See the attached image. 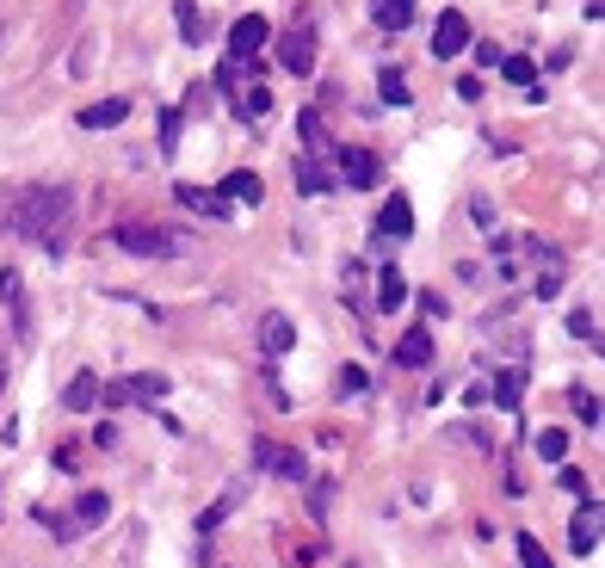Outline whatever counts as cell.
<instances>
[{"mask_svg":"<svg viewBox=\"0 0 605 568\" xmlns=\"http://www.w3.org/2000/svg\"><path fill=\"white\" fill-rule=\"evenodd\" d=\"M62 217H68V186H25L13 204H7V229L13 235H25V241H56V229H62Z\"/></svg>","mask_w":605,"mask_h":568,"instance_id":"obj_1","label":"cell"},{"mask_svg":"<svg viewBox=\"0 0 605 568\" xmlns=\"http://www.w3.org/2000/svg\"><path fill=\"white\" fill-rule=\"evenodd\" d=\"M112 241L124 247V254H136V260H173V254H186V241L167 235V229H155V223H118Z\"/></svg>","mask_w":605,"mask_h":568,"instance_id":"obj_2","label":"cell"},{"mask_svg":"<svg viewBox=\"0 0 605 568\" xmlns=\"http://www.w3.org/2000/svg\"><path fill=\"white\" fill-rule=\"evenodd\" d=\"M334 167H340V180H346L352 192H371V186L383 180V161H377L371 149H359V142H352V149H340Z\"/></svg>","mask_w":605,"mask_h":568,"instance_id":"obj_3","label":"cell"},{"mask_svg":"<svg viewBox=\"0 0 605 568\" xmlns=\"http://www.w3.org/2000/svg\"><path fill=\"white\" fill-rule=\"evenodd\" d=\"M254 464H260L266 476H278V482H303V476H309L303 451H284V445H272V439H254Z\"/></svg>","mask_w":605,"mask_h":568,"instance_id":"obj_4","label":"cell"},{"mask_svg":"<svg viewBox=\"0 0 605 568\" xmlns=\"http://www.w3.org/2000/svg\"><path fill=\"white\" fill-rule=\"evenodd\" d=\"M266 38H272V25H266L260 13L235 19V25H229V62H254V56L266 50Z\"/></svg>","mask_w":605,"mask_h":568,"instance_id":"obj_5","label":"cell"},{"mask_svg":"<svg viewBox=\"0 0 605 568\" xmlns=\"http://www.w3.org/2000/svg\"><path fill=\"white\" fill-rule=\"evenodd\" d=\"M278 62L291 68V75H309V68H315V31H309V19H297L291 31H284V44H278Z\"/></svg>","mask_w":605,"mask_h":568,"instance_id":"obj_6","label":"cell"},{"mask_svg":"<svg viewBox=\"0 0 605 568\" xmlns=\"http://www.w3.org/2000/svg\"><path fill=\"white\" fill-rule=\"evenodd\" d=\"M476 44V31H470V19L464 13H439V25H433V56L445 62V56H457V50H470Z\"/></svg>","mask_w":605,"mask_h":568,"instance_id":"obj_7","label":"cell"},{"mask_svg":"<svg viewBox=\"0 0 605 568\" xmlns=\"http://www.w3.org/2000/svg\"><path fill=\"white\" fill-rule=\"evenodd\" d=\"M377 235H383V241H408V235H414V204H408L402 192L377 210Z\"/></svg>","mask_w":605,"mask_h":568,"instance_id":"obj_8","label":"cell"},{"mask_svg":"<svg viewBox=\"0 0 605 568\" xmlns=\"http://www.w3.org/2000/svg\"><path fill=\"white\" fill-rule=\"evenodd\" d=\"M297 346V322H291V315H260V352H266V359H278V352H291Z\"/></svg>","mask_w":605,"mask_h":568,"instance_id":"obj_9","label":"cell"},{"mask_svg":"<svg viewBox=\"0 0 605 568\" xmlns=\"http://www.w3.org/2000/svg\"><path fill=\"white\" fill-rule=\"evenodd\" d=\"M223 198H229V204H247V210H254V204L266 198V186H260V173H254V167H235L229 180H223Z\"/></svg>","mask_w":605,"mask_h":568,"instance_id":"obj_10","label":"cell"},{"mask_svg":"<svg viewBox=\"0 0 605 568\" xmlns=\"http://www.w3.org/2000/svg\"><path fill=\"white\" fill-rule=\"evenodd\" d=\"M396 365H408V371L433 365V334H426V328H408V334L396 340Z\"/></svg>","mask_w":605,"mask_h":568,"instance_id":"obj_11","label":"cell"},{"mask_svg":"<svg viewBox=\"0 0 605 568\" xmlns=\"http://www.w3.org/2000/svg\"><path fill=\"white\" fill-rule=\"evenodd\" d=\"M62 408H68V414H87V408H99V371H75V383L62 389Z\"/></svg>","mask_w":605,"mask_h":568,"instance_id":"obj_12","label":"cell"},{"mask_svg":"<svg viewBox=\"0 0 605 568\" xmlns=\"http://www.w3.org/2000/svg\"><path fill=\"white\" fill-rule=\"evenodd\" d=\"M124 118H130V99H99V105H87V112H81V130H112Z\"/></svg>","mask_w":605,"mask_h":568,"instance_id":"obj_13","label":"cell"},{"mask_svg":"<svg viewBox=\"0 0 605 568\" xmlns=\"http://www.w3.org/2000/svg\"><path fill=\"white\" fill-rule=\"evenodd\" d=\"M568 544H575L581 556H587V550L599 544V501H587V507L575 513V525H568Z\"/></svg>","mask_w":605,"mask_h":568,"instance_id":"obj_14","label":"cell"},{"mask_svg":"<svg viewBox=\"0 0 605 568\" xmlns=\"http://www.w3.org/2000/svg\"><path fill=\"white\" fill-rule=\"evenodd\" d=\"M124 389H130V402H161L167 389H173V377H161V371H136V377H124Z\"/></svg>","mask_w":605,"mask_h":568,"instance_id":"obj_15","label":"cell"},{"mask_svg":"<svg viewBox=\"0 0 605 568\" xmlns=\"http://www.w3.org/2000/svg\"><path fill=\"white\" fill-rule=\"evenodd\" d=\"M402 303H408V278L396 266H383L377 272V309H402Z\"/></svg>","mask_w":605,"mask_h":568,"instance_id":"obj_16","label":"cell"},{"mask_svg":"<svg viewBox=\"0 0 605 568\" xmlns=\"http://www.w3.org/2000/svg\"><path fill=\"white\" fill-rule=\"evenodd\" d=\"M371 19H377L383 31H402V25L414 19V0H371Z\"/></svg>","mask_w":605,"mask_h":568,"instance_id":"obj_17","label":"cell"},{"mask_svg":"<svg viewBox=\"0 0 605 568\" xmlns=\"http://www.w3.org/2000/svg\"><path fill=\"white\" fill-rule=\"evenodd\" d=\"M105 513H112V501H105V488H87L81 501H75V513H68V519H75V525H99Z\"/></svg>","mask_w":605,"mask_h":568,"instance_id":"obj_18","label":"cell"},{"mask_svg":"<svg viewBox=\"0 0 605 568\" xmlns=\"http://www.w3.org/2000/svg\"><path fill=\"white\" fill-rule=\"evenodd\" d=\"M173 19H180V38L186 44H204L210 31H204V13H198V0H180V7H173Z\"/></svg>","mask_w":605,"mask_h":568,"instance_id":"obj_19","label":"cell"},{"mask_svg":"<svg viewBox=\"0 0 605 568\" xmlns=\"http://www.w3.org/2000/svg\"><path fill=\"white\" fill-rule=\"evenodd\" d=\"M180 204H192V210H210V217H229V198H223V192H198V186H180Z\"/></svg>","mask_w":605,"mask_h":568,"instance_id":"obj_20","label":"cell"},{"mask_svg":"<svg viewBox=\"0 0 605 568\" xmlns=\"http://www.w3.org/2000/svg\"><path fill=\"white\" fill-rule=\"evenodd\" d=\"M235 112H241V118H266V112H272V93H266V87H241V93H235Z\"/></svg>","mask_w":605,"mask_h":568,"instance_id":"obj_21","label":"cell"},{"mask_svg":"<svg viewBox=\"0 0 605 568\" xmlns=\"http://www.w3.org/2000/svg\"><path fill=\"white\" fill-rule=\"evenodd\" d=\"M235 501H241V488H229V494H223V501H210V507L198 513V531H217V525H223V519L235 513Z\"/></svg>","mask_w":605,"mask_h":568,"instance_id":"obj_22","label":"cell"},{"mask_svg":"<svg viewBox=\"0 0 605 568\" xmlns=\"http://www.w3.org/2000/svg\"><path fill=\"white\" fill-rule=\"evenodd\" d=\"M519 396H525V371H501V383H494V402H501V408H519Z\"/></svg>","mask_w":605,"mask_h":568,"instance_id":"obj_23","label":"cell"},{"mask_svg":"<svg viewBox=\"0 0 605 568\" xmlns=\"http://www.w3.org/2000/svg\"><path fill=\"white\" fill-rule=\"evenodd\" d=\"M538 457H550V464L568 457V433H562V426H544V433H538Z\"/></svg>","mask_w":605,"mask_h":568,"instance_id":"obj_24","label":"cell"},{"mask_svg":"<svg viewBox=\"0 0 605 568\" xmlns=\"http://www.w3.org/2000/svg\"><path fill=\"white\" fill-rule=\"evenodd\" d=\"M297 192H309V198H322V192H328V173L315 167V161H297Z\"/></svg>","mask_w":605,"mask_h":568,"instance_id":"obj_25","label":"cell"},{"mask_svg":"<svg viewBox=\"0 0 605 568\" xmlns=\"http://www.w3.org/2000/svg\"><path fill=\"white\" fill-rule=\"evenodd\" d=\"M501 75L519 81V87H531V81H538V68H531V56H501Z\"/></svg>","mask_w":605,"mask_h":568,"instance_id":"obj_26","label":"cell"},{"mask_svg":"<svg viewBox=\"0 0 605 568\" xmlns=\"http://www.w3.org/2000/svg\"><path fill=\"white\" fill-rule=\"evenodd\" d=\"M519 562H525V568H556V562H550V550H544L538 538H531V531L519 538Z\"/></svg>","mask_w":605,"mask_h":568,"instance_id":"obj_27","label":"cell"},{"mask_svg":"<svg viewBox=\"0 0 605 568\" xmlns=\"http://www.w3.org/2000/svg\"><path fill=\"white\" fill-rule=\"evenodd\" d=\"M377 81H383V99H389V105H408V81H402V68H383Z\"/></svg>","mask_w":605,"mask_h":568,"instance_id":"obj_28","label":"cell"},{"mask_svg":"<svg viewBox=\"0 0 605 568\" xmlns=\"http://www.w3.org/2000/svg\"><path fill=\"white\" fill-rule=\"evenodd\" d=\"M568 334H575V340H593V346H599V322H593V309H575V315H568Z\"/></svg>","mask_w":605,"mask_h":568,"instance_id":"obj_29","label":"cell"},{"mask_svg":"<svg viewBox=\"0 0 605 568\" xmlns=\"http://www.w3.org/2000/svg\"><path fill=\"white\" fill-rule=\"evenodd\" d=\"M297 130H303L309 149H322V142H328V130H322V118H315V112H303V118H297Z\"/></svg>","mask_w":605,"mask_h":568,"instance_id":"obj_30","label":"cell"},{"mask_svg":"<svg viewBox=\"0 0 605 568\" xmlns=\"http://www.w3.org/2000/svg\"><path fill=\"white\" fill-rule=\"evenodd\" d=\"M161 149H180V112H161Z\"/></svg>","mask_w":605,"mask_h":568,"instance_id":"obj_31","label":"cell"},{"mask_svg":"<svg viewBox=\"0 0 605 568\" xmlns=\"http://www.w3.org/2000/svg\"><path fill=\"white\" fill-rule=\"evenodd\" d=\"M575 414H581L587 426H599V414H605V408H599V396H587V389H575Z\"/></svg>","mask_w":605,"mask_h":568,"instance_id":"obj_32","label":"cell"},{"mask_svg":"<svg viewBox=\"0 0 605 568\" xmlns=\"http://www.w3.org/2000/svg\"><path fill=\"white\" fill-rule=\"evenodd\" d=\"M334 389H340V396H359V389H365V371H359V365H346V371H340V383H334Z\"/></svg>","mask_w":605,"mask_h":568,"instance_id":"obj_33","label":"cell"},{"mask_svg":"<svg viewBox=\"0 0 605 568\" xmlns=\"http://www.w3.org/2000/svg\"><path fill=\"white\" fill-rule=\"evenodd\" d=\"M328 501H334V482H315V494H309V507H315V519L328 513Z\"/></svg>","mask_w":605,"mask_h":568,"instance_id":"obj_34","label":"cell"},{"mask_svg":"<svg viewBox=\"0 0 605 568\" xmlns=\"http://www.w3.org/2000/svg\"><path fill=\"white\" fill-rule=\"evenodd\" d=\"M0 303H19V272H13V266L0 272Z\"/></svg>","mask_w":605,"mask_h":568,"instance_id":"obj_35","label":"cell"},{"mask_svg":"<svg viewBox=\"0 0 605 568\" xmlns=\"http://www.w3.org/2000/svg\"><path fill=\"white\" fill-rule=\"evenodd\" d=\"M260 377H266V396H272V402H278V408H284V402H291V396H284V383H278V371H272V365H266V371H260Z\"/></svg>","mask_w":605,"mask_h":568,"instance_id":"obj_36","label":"cell"},{"mask_svg":"<svg viewBox=\"0 0 605 568\" xmlns=\"http://www.w3.org/2000/svg\"><path fill=\"white\" fill-rule=\"evenodd\" d=\"M0 389H7V359H0Z\"/></svg>","mask_w":605,"mask_h":568,"instance_id":"obj_37","label":"cell"}]
</instances>
